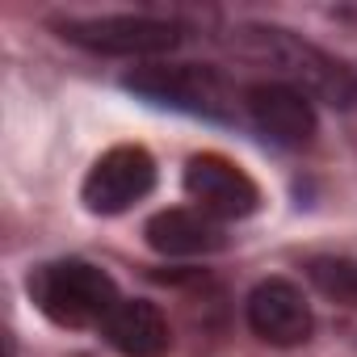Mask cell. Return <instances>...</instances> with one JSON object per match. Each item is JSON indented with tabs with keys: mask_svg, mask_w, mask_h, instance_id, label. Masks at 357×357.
<instances>
[{
	"mask_svg": "<svg viewBox=\"0 0 357 357\" xmlns=\"http://www.w3.org/2000/svg\"><path fill=\"white\" fill-rule=\"evenodd\" d=\"M227 47L240 59L273 68L282 84L298 89V93H307L315 101H328L336 109H349L357 101V76H353V68H344L336 55L303 43L298 34H290L282 26H240V30H231Z\"/></svg>",
	"mask_w": 357,
	"mask_h": 357,
	"instance_id": "obj_1",
	"label": "cell"
},
{
	"mask_svg": "<svg viewBox=\"0 0 357 357\" xmlns=\"http://www.w3.org/2000/svg\"><path fill=\"white\" fill-rule=\"evenodd\" d=\"M30 294L38 303V311L63 328H105V319L114 315L118 286L105 269L89 265V261H55L43 265L30 278Z\"/></svg>",
	"mask_w": 357,
	"mask_h": 357,
	"instance_id": "obj_2",
	"label": "cell"
},
{
	"mask_svg": "<svg viewBox=\"0 0 357 357\" xmlns=\"http://www.w3.org/2000/svg\"><path fill=\"white\" fill-rule=\"evenodd\" d=\"M122 89L164 105V109H181L194 118H215V122H231L236 118V93L231 84L198 63H155V68H135L122 76Z\"/></svg>",
	"mask_w": 357,
	"mask_h": 357,
	"instance_id": "obj_3",
	"label": "cell"
},
{
	"mask_svg": "<svg viewBox=\"0 0 357 357\" xmlns=\"http://www.w3.org/2000/svg\"><path fill=\"white\" fill-rule=\"evenodd\" d=\"M59 38L72 47H84L93 55H122V59H147L164 55L181 43V26L151 17V13H105V17H59Z\"/></svg>",
	"mask_w": 357,
	"mask_h": 357,
	"instance_id": "obj_4",
	"label": "cell"
},
{
	"mask_svg": "<svg viewBox=\"0 0 357 357\" xmlns=\"http://www.w3.org/2000/svg\"><path fill=\"white\" fill-rule=\"evenodd\" d=\"M155 185V160L135 147V143H122V147H109L84 176V206L93 215H122L130 211L139 198H147Z\"/></svg>",
	"mask_w": 357,
	"mask_h": 357,
	"instance_id": "obj_5",
	"label": "cell"
},
{
	"mask_svg": "<svg viewBox=\"0 0 357 357\" xmlns=\"http://www.w3.org/2000/svg\"><path fill=\"white\" fill-rule=\"evenodd\" d=\"M185 194H190L194 211L211 215L215 223L219 219H248L261 206L257 181L240 164H231L227 155H215V151L194 155L185 164Z\"/></svg>",
	"mask_w": 357,
	"mask_h": 357,
	"instance_id": "obj_6",
	"label": "cell"
},
{
	"mask_svg": "<svg viewBox=\"0 0 357 357\" xmlns=\"http://www.w3.org/2000/svg\"><path fill=\"white\" fill-rule=\"evenodd\" d=\"M248 328L265 340V344H278V349H294L303 340H311V307L303 298V290L286 278H269L261 286H252L248 294Z\"/></svg>",
	"mask_w": 357,
	"mask_h": 357,
	"instance_id": "obj_7",
	"label": "cell"
},
{
	"mask_svg": "<svg viewBox=\"0 0 357 357\" xmlns=\"http://www.w3.org/2000/svg\"><path fill=\"white\" fill-rule=\"evenodd\" d=\"M244 105H248L252 126L278 147H307L315 139V109H311L307 93H298L282 80L252 84Z\"/></svg>",
	"mask_w": 357,
	"mask_h": 357,
	"instance_id": "obj_8",
	"label": "cell"
},
{
	"mask_svg": "<svg viewBox=\"0 0 357 357\" xmlns=\"http://www.w3.org/2000/svg\"><path fill=\"white\" fill-rule=\"evenodd\" d=\"M147 244L164 257H202V252H219L227 236L211 215L172 206L147 219Z\"/></svg>",
	"mask_w": 357,
	"mask_h": 357,
	"instance_id": "obj_9",
	"label": "cell"
},
{
	"mask_svg": "<svg viewBox=\"0 0 357 357\" xmlns=\"http://www.w3.org/2000/svg\"><path fill=\"white\" fill-rule=\"evenodd\" d=\"M101 332L122 357H164L168 353V319L147 298H122Z\"/></svg>",
	"mask_w": 357,
	"mask_h": 357,
	"instance_id": "obj_10",
	"label": "cell"
},
{
	"mask_svg": "<svg viewBox=\"0 0 357 357\" xmlns=\"http://www.w3.org/2000/svg\"><path fill=\"white\" fill-rule=\"evenodd\" d=\"M307 278L315 282V290L340 307H357V261L353 257H311L307 261Z\"/></svg>",
	"mask_w": 357,
	"mask_h": 357,
	"instance_id": "obj_11",
	"label": "cell"
}]
</instances>
